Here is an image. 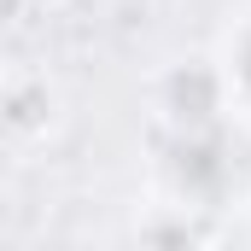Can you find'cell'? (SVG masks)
Here are the masks:
<instances>
[{
    "instance_id": "6da1fadb",
    "label": "cell",
    "mask_w": 251,
    "mask_h": 251,
    "mask_svg": "<svg viewBox=\"0 0 251 251\" xmlns=\"http://www.w3.org/2000/svg\"><path fill=\"white\" fill-rule=\"evenodd\" d=\"M216 76H222L228 111H234V105L251 111V12L228 29V41H222V53H216Z\"/></svg>"
},
{
    "instance_id": "7a4b0ae2",
    "label": "cell",
    "mask_w": 251,
    "mask_h": 251,
    "mask_svg": "<svg viewBox=\"0 0 251 251\" xmlns=\"http://www.w3.org/2000/svg\"><path fill=\"white\" fill-rule=\"evenodd\" d=\"M187 251H210V246H187Z\"/></svg>"
}]
</instances>
